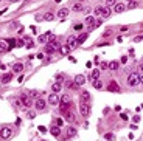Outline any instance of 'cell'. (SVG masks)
Wrapping results in <instances>:
<instances>
[{"label": "cell", "instance_id": "cell-1", "mask_svg": "<svg viewBox=\"0 0 143 141\" xmlns=\"http://www.w3.org/2000/svg\"><path fill=\"white\" fill-rule=\"evenodd\" d=\"M140 84V74L139 73H131L128 76V85L129 87H135Z\"/></svg>", "mask_w": 143, "mask_h": 141}, {"label": "cell", "instance_id": "cell-2", "mask_svg": "<svg viewBox=\"0 0 143 141\" xmlns=\"http://www.w3.org/2000/svg\"><path fill=\"white\" fill-rule=\"evenodd\" d=\"M79 113H81V116L87 118L90 115V104L89 102H79Z\"/></svg>", "mask_w": 143, "mask_h": 141}, {"label": "cell", "instance_id": "cell-3", "mask_svg": "<svg viewBox=\"0 0 143 141\" xmlns=\"http://www.w3.org/2000/svg\"><path fill=\"white\" fill-rule=\"evenodd\" d=\"M70 104H72V98L68 96V95H64V96H61V112H65L67 107H70Z\"/></svg>", "mask_w": 143, "mask_h": 141}, {"label": "cell", "instance_id": "cell-4", "mask_svg": "<svg viewBox=\"0 0 143 141\" xmlns=\"http://www.w3.org/2000/svg\"><path fill=\"white\" fill-rule=\"evenodd\" d=\"M13 137V129H11L9 126H5L2 127V130H0V138H3V140H8Z\"/></svg>", "mask_w": 143, "mask_h": 141}, {"label": "cell", "instance_id": "cell-5", "mask_svg": "<svg viewBox=\"0 0 143 141\" xmlns=\"http://www.w3.org/2000/svg\"><path fill=\"white\" fill-rule=\"evenodd\" d=\"M48 102L51 105H59L61 104V96L58 95V93H53V95L48 96Z\"/></svg>", "mask_w": 143, "mask_h": 141}, {"label": "cell", "instance_id": "cell-6", "mask_svg": "<svg viewBox=\"0 0 143 141\" xmlns=\"http://www.w3.org/2000/svg\"><path fill=\"white\" fill-rule=\"evenodd\" d=\"M67 45L70 47V50H75L76 47H78V40H76V37H75V36H68V37H67Z\"/></svg>", "mask_w": 143, "mask_h": 141}, {"label": "cell", "instance_id": "cell-7", "mask_svg": "<svg viewBox=\"0 0 143 141\" xmlns=\"http://www.w3.org/2000/svg\"><path fill=\"white\" fill-rule=\"evenodd\" d=\"M20 101L24 102V105H25V107H31V104H33V101H31V96H28V95H22V96H20Z\"/></svg>", "mask_w": 143, "mask_h": 141}, {"label": "cell", "instance_id": "cell-8", "mask_svg": "<svg viewBox=\"0 0 143 141\" xmlns=\"http://www.w3.org/2000/svg\"><path fill=\"white\" fill-rule=\"evenodd\" d=\"M107 90H109V92H117V93H118V92H120V85L117 84L115 81H112L111 84L107 85Z\"/></svg>", "mask_w": 143, "mask_h": 141}, {"label": "cell", "instance_id": "cell-9", "mask_svg": "<svg viewBox=\"0 0 143 141\" xmlns=\"http://www.w3.org/2000/svg\"><path fill=\"white\" fill-rule=\"evenodd\" d=\"M79 99H81L79 102H89L90 104V93L89 92H83L81 96H79Z\"/></svg>", "mask_w": 143, "mask_h": 141}, {"label": "cell", "instance_id": "cell-10", "mask_svg": "<svg viewBox=\"0 0 143 141\" xmlns=\"http://www.w3.org/2000/svg\"><path fill=\"white\" fill-rule=\"evenodd\" d=\"M67 16H68V9H67V8H61V9L58 11V14H56L58 19H65Z\"/></svg>", "mask_w": 143, "mask_h": 141}, {"label": "cell", "instance_id": "cell-11", "mask_svg": "<svg viewBox=\"0 0 143 141\" xmlns=\"http://www.w3.org/2000/svg\"><path fill=\"white\" fill-rule=\"evenodd\" d=\"M75 84H76V85L86 84V76H84V74H76V76H75Z\"/></svg>", "mask_w": 143, "mask_h": 141}, {"label": "cell", "instance_id": "cell-12", "mask_svg": "<svg viewBox=\"0 0 143 141\" xmlns=\"http://www.w3.org/2000/svg\"><path fill=\"white\" fill-rule=\"evenodd\" d=\"M50 133H51V135H53V137H56V138H58V137H59V135H61V127L55 124L53 127H51V129H50Z\"/></svg>", "mask_w": 143, "mask_h": 141}, {"label": "cell", "instance_id": "cell-13", "mask_svg": "<svg viewBox=\"0 0 143 141\" xmlns=\"http://www.w3.org/2000/svg\"><path fill=\"white\" fill-rule=\"evenodd\" d=\"M45 105H47V102H45L42 98H37V101H36V109H37V110H44Z\"/></svg>", "mask_w": 143, "mask_h": 141}, {"label": "cell", "instance_id": "cell-14", "mask_svg": "<svg viewBox=\"0 0 143 141\" xmlns=\"http://www.w3.org/2000/svg\"><path fill=\"white\" fill-rule=\"evenodd\" d=\"M90 79H92V81L100 79V70L98 68H93L92 71H90Z\"/></svg>", "mask_w": 143, "mask_h": 141}, {"label": "cell", "instance_id": "cell-15", "mask_svg": "<svg viewBox=\"0 0 143 141\" xmlns=\"http://www.w3.org/2000/svg\"><path fill=\"white\" fill-rule=\"evenodd\" d=\"M114 9H115V13H123V11L126 9V5H124V3H115Z\"/></svg>", "mask_w": 143, "mask_h": 141}, {"label": "cell", "instance_id": "cell-16", "mask_svg": "<svg viewBox=\"0 0 143 141\" xmlns=\"http://www.w3.org/2000/svg\"><path fill=\"white\" fill-rule=\"evenodd\" d=\"M22 70H24V64H20V62H16L14 65H13V71H16V73L22 71Z\"/></svg>", "mask_w": 143, "mask_h": 141}, {"label": "cell", "instance_id": "cell-17", "mask_svg": "<svg viewBox=\"0 0 143 141\" xmlns=\"http://www.w3.org/2000/svg\"><path fill=\"white\" fill-rule=\"evenodd\" d=\"M65 119H67L68 122H75V115H73L72 110H68L67 113H65Z\"/></svg>", "mask_w": 143, "mask_h": 141}, {"label": "cell", "instance_id": "cell-18", "mask_svg": "<svg viewBox=\"0 0 143 141\" xmlns=\"http://www.w3.org/2000/svg\"><path fill=\"white\" fill-rule=\"evenodd\" d=\"M101 23H103V20H101V19H98V20H95V23H92V25H89V31H92V30H95V28H98V26H101Z\"/></svg>", "mask_w": 143, "mask_h": 141}, {"label": "cell", "instance_id": "cell-19", "mask_svg": "<svg viewBox=\"0 0 143 141\" xmlns=\"http://www.w3.org/2000/svg\"><path fill=\"white\" fill-rule=\"evenodd\" d=\"M92 85L95 87L96 90H101V89H103V82H101L100 79H96V81H92Z\"/></svg>", "mask_w": 143, "mask_h": 141}, {"label": "cell", "instance_id": "cell-20", "mask_svg": "<svg viewBox=\"0 0 143 141\" xmlns=\"http://www.w3.org/2000/svg\"><path fill=\"white\" fill-rule=\"evenodd\" d=\"M44 20H47V22L55 20V14H53V13H45V14H44Z\"/></svg>", "mask_w": 143, "mask_h": 141}, {"label": "cell", "instance_id": "cell-21", "mask_svg": "<svg viewBox=\"0 0 143 141\" xmlns=\"http://www.w3.org/2000/svg\"><path fill=\"white\" fill-rule=\"evenodd\" d=\"M89 37V34H79V36L76 37V40H78V45L79 44H83V42H86V39Z\"/></svg>", "mask_w": 143, "mask_h": 141}, {"label": "cell", "instance_id": "cell-22", "mask_svg": "<svg viewBox=\"0 0 143 141\" xmlns=\"http://www.w3.org/2000/svg\"><path fill=\"white\" fill-rule=\"evenodd\" d=\"M59 51H61V54H68V53H70V47H68V45H64V47H61V48H59Z\"/></svg>", "mask_w": 143, "mask_h": 141}, {"label": "cell", "instance_id": "cell-23", "mask_svg": "<svg viewBox=\"0 0 143 141\" xmlns=\"http://www.w3.org/2000/svg\"><path fill=\"white\" fill-rule=\"evenodd\" d=\"M11 79H13V74L8 73V74H5L3 78H2V82H3V84H8V82H9Z\"/></svg>", "mask_w": 143, "mask_h": 141}, {"label": "cell", "instance_id": "cell-24", "mask_svg": "<svg viewBox=\"0 0 143 141\" xmlns=\"http://www.w3.org/2000/svg\"><path fill=\"white\" fill-rule=\"evenodd\" d=\"M65 87L67 89H70V90H73V89H76V84H75V81H65Z\"/></svg>", "mask_w": 143, "mask_h": 141}, {"label": "cell", "instance_id": "cell-25", "mask_svg": "<svg viewBox=\"0 0 143 141\" xmlns=\"http://www.w3.org/2000/svg\"><path fill=\"white\" fill-rule=\"evenodd\" d=\"M8 51V47H6V42H0V54Z\"/></svg>", "mask_w": 143, "mask_h": 141}, {"label": "cell", "instance_id": "cell-26", "mask_svg": "<svg viewBox=\"0 0 143 141\" xmlns=\"http://www.w3.org/2000/svg\"><path fill=\"white\" fill-rule=\"evenodd\" d=\"M51 89H53V92H55V93H58V92H59V90L62 89V85L59 84V82H55V84L51 85Z\"/></svg>", "mask_w": 143, "mask_h": 141}, {"label": "cell", "instance_id": "cell-27", "mask_svg": "<svg viewBox=\"0 0 143 141\" xmlns=\"http://www.w3.org/2000/svg\"><path fill=\"white\" fill-rule=\"evenodd\" d=\"M111 16V9L109 8H103V13H101V17H106V19H107V17H109Z\"/></svg>", "mask_w": 143, "mask_h": 141}, {"label": "cell", "instance_id": "cell-28", "mask_svg": "<svg viewBox=\"0 0 143 141\" xmlns=\"http://www.w3.org/2000/svg\"><path fill=\"white\" fill-rule=\"evenodd\" d=\"M50 45H51V47H53V48H55V51L61 48V44L58 42V40H51V42H50Z\"/></svg>", "mask_w": 143, "mask_h": 141}, {"label": "cell", "instance_id": "cell-29", "mask_svg": "<svg viewBox=\"0 0 143 141\" xmlns=\"http://www.w3.org/2000/svg\"><path fill=\"white\" fill-rule=\"evenodd\" d=\"M118 67H120V64H118L117 61H112V62L109 64V68H111V70H118Z\"/></svg>", "mask_w": 143, "mask_h": 141}, {"label": "cell", "instance_id": "cell-30", "mask_svg": "<svg viewBox=\"0 0 143 141\" xmlns=\"http://www.w3.org/2000/svg\"><path fill=\"white\" fill-rule=\"evenodd\" d=\"M67 133H68V137H75V135H76V129L75 127H68Z\"/></svg>", "mask_w": 143, "mask_h": 141}, {"label": "cell", "instance_id": "cell-31", "mask_svg": "<svg viewBox=\"0 0 143 141\" xmlns=\"http://www.w3.org/2000/svg\"><path fill=\"white\" fill-rule=\"evenodd\" d=\"M45 53H47V54H51V53H55V48L50 44H47V47H45Z\"/></svg>", "mask_w": 143, "mask_h": 141}, {"label": "cell", "instance_id": "cell-32", "mask_svg": "<svg viewBox=\"0 0 143 141\" xmlns=\"http://www.w3.org/2000/svg\"><path fill=\"white\" fill-rule=\"evenodd\" d=\"M56 82H59V84L65 82V76L64 74H58V76H56Z\"/></svg>", "mask_w": 143, "mask_h": 141}, {"label": "cell", "instance_id": "cell-33", "mask_svg": "<svg viewBox=\"0 0 143 141\" xmlns=\"http://www.w3.org/2000/svg\"><path fill=\"white\" fill-rule=\"evenodd\" d=\"M39 42H41V44H47V42H48L47 34H42V36H39Z\"/></svg>", "mask_w": 143, "mask_h": 141}, {"label": "cell", "instance_id": "cell-34", "mask_svg": "<svg viewBox=\"0 0 143 141\" xmlns=\"http://www.w3.org/2000/svg\"><path fill=\"white\" fill-rule=\"evenodd\" d=\"M8 50H11V48H14V47H16V40L14 39H8Z\"/></svg>", "mask_w": 143, "mask_h": 141}, {"label": "cell", "instance_id": "cell-35", "mask_svg": "<svg viewBox=\"0 0 143 141\" xmlns=\"http://www.w3.org/2000/svg\"><path fill=\"white\" fill-rule=\"evenodd\" d=\"M84 9H86V8H83L79 3H76L75 6H73V11H76V13H79V11H84Z\"/></svg>", "mask_w": 143, "mask_h": 141}, {"label": "cell", "instance_id": "cell-36", "mask_svg": "<svg viewBox=\"0 0 143 141\" xmlns=\"http://www.w3.org/2000/svg\"><path fill=\"white\" fill-rule=\"evenodd\" d=\"M93 22H95V19H93V16H87V17H86V23H89V25H92Z\"/></svg>", "mask_w": 143, "mask_h": 141}, {"label": "cell", "instance_id": "cell-37", "mask_svg": "<svg viewBox=\"0 0 143 141\" xmlns=\"http://www.w3.org/2000/svg\"><path fill=\"white\" fill-rule=\"evenodd\" d=\"M16 47H25V40L24 39H17L16 40Z\"/></svg>", "mask_w": 143, "mask_h": 141}, {"label": "cell", "instance_id": "cell-38", "mask_svg": "<svg viewBox=\"0 0 143 141\" xmlns=\"http://www.w3.org/2000/svg\"><path fill=\"white\" fill-rule=\"evenodd\" d=\"M14 105H16V107H19V109H22V107H25V105H24V102H22L20 99H17V101H14Z\"/></svg>", "mask_w": 143, "mask_h": 141}, {"label": "cell", "instance_id": "cell-39", "mask_svg": "<svg viewBox=\"0 0 143 141\" xmlns=\"http://www.w3.org/2000/svg\"><path fill=\"white\" fill-rule=\"evenodd\" d=\"M45 34H47V39L50 40V42H51V40H55V36H53V33H51V31H47Z\"/></svg>", "mask_w": 143, "mask_h": 141}, {"label": "cell", "instance_id": "cell-40", "mask_svg": "<svg viewBox=\"0 0 143 141\" xmlns=\"http://www.w3.org/2000/svg\"><path fill=\"white\" fill-rule=\"evenodd\" d=\"M73 30H75V31L83 30V23H76V25H73Z\"/></svg>", "mask_w": 143, "mask_h": 141}, {"label": "cell", "instance_id": "cell-41", "mask_svg": "<svg viewBox=\"0 0 143 141\" xmlns=\"http://www.w3.org/2000/svg\"><path fill=\"white\" fill-rule=\"evenodd\" d=\"M101 13H103V6H96L95 8V14L96 16H101Z\"/></svg>", "mask_w": 143, "mask_h": 141}, {"label": "cell", "instance_id": "cell-42", "mask_svg": "<svg viewBox=\"0 0 143 141\" xmlns=\"http://www.w3.org/2000/svg\"><path fill=\"white\" fill-rule=\"evenodd\" d=\"M30 96H34V98H39V92H36V90H31V92H30Z\"/></svg>", "mask_w": 143, "mask_h": 141}, {"label": "cell", "instance_id": "cell-43", "mask_svg": "<svg viewBox=\"0 0 143 141\" xmlns=\"http://www.w3.org/2000/svg\"><path fill=\"white\" fill-rule=\"evenodd\" d=\"M37 130H39V132H42V133H45V132H47V127H45V126H39V127H37Z\"/></svg>", "mask_w": 143, "mask_h": 141}, {"label": "cell", "instance_id": "cell-44", "mask_svg": "<svg viewBox=\"0 0 143 141\" xmlns=\"http://www.w3.org/2000/svg\"><path fill=\"white\" fill-rule=\"evenodd\" d=\"M128 8H129V9H132V8H137V3H135V2H129Z\"/></svg>", "mask_w": 143, "mask_h": 141}, {"label": "cell", "instance_id": "cell-45", "mask_svg": "<svg viewBox=\"0 0 143 141\" xmlns=\"http://www.w3.org/2000/svg\"><path fill=\"white\" fill-rule=\"evenodd\" d=\"M106 140L107 141H114V135L112 133H106Z\"/></svg>", "mask_w": 143, "mask_h": 141}, {"label": "cell", "instance_id": "cell-46", "mask_svg": "<svg viewBox=\"0 0 143 141\" xmlns=\"http://www.w3.org/2000/svg\"><path fill=\"white\" fill-rule=\"evenodd\" d=\"M62 122H64V121H62V118H56V126H62Z\"/></svg>", "mask_w": 143, "mask_h": 141}, {"label": "cell", "instance_id": "cell-47", "mask_svg": "<svg viewBox=\"0 0 143 141\" xmlns=\"http://www.w3.org/2000/svg\"><path fill=\"white\" fill-rule=\"evenodd\" d=\"M27 115H28V118H30V119H33L34 116H36V113H34V112H28Z\"/></svg>", "mask_w": 143, "mask_h": 141}, {"label": "cell", "instance_id": "cell-48", "mask_svg": "<svg viewBox=\"0 0 143 141\" xmlns=\"http://www.w3.org/2000/svg\"><path fill=\"white\" fill-rule=\"evenodd\" d=\"M106 68H109V64H106V62H101V70H106Z\"/></svg>", "mask_w": 143, "mask_h": 141}, {"label": "cell", "instance_id": "cell-49", "mask_svg": "<svg viewBox=\"0 0 143 141\" xmlns=\"http://www.w3.org/2000/svg\"><path fill=\"white\" fill-rule=\"evenodd\" d=\"M132 121H134V124H137V122L140 121V116H139V115H135L134 118H132Z\"/></svg>", "mask_w": 143, "mask_h": 141}, {"label": "cell", "instance_id": "cell-50", "mask_svg": "<svg viewBox=\"0 0 143 141\" xmlns=\"http://www.w3.org/2000/svg\"><path fill=\"white\" fill-rule=\"evenodd\" d=\"M33 47H34V42L31 40V42H27V47H25V48H33Z\"/></svg>", "mask_w": 143, "mask_h": 141}, {"label": "cell", "instance_id": "cell-51", "mask_svg": "<svg viewBox=\"0 0 143 141\" xmlns=\"http://www.w3.org/2000/svg\"><path fill=\"white\" fill-rule=\"evenodd\" d=\"M117 0H106V5H115Z\"/></svg>", "mask_w": 143, "mask_h": 141}, {"label": "cell", "instance_id": "cell-52", "mask_svg": "<svg viewBox=\"0 0 143 141\" xmlns=\"http://www.w3.org/2000/svg\"><path fill=\"white\" fill-rule=\"evenodd\" d=\"M111 33H112L111 30H106L104 33H103V36H104V37H107V36H111Z\"/></svg>", "mask_w": 143, "mask_h": 141}, {"label": "cell", "instance_id": "cell-53", "mask_svg": "<svg viewBox=\"0 0 143 141\" xmlns=\"http://www.w3.org/2000/svg\"><path fill=\"white\" fill-rule=\"evenodd\" d=\"M120 62H121V64H126V62H128V56H123L121 59H120Z\"/></svg>", "mask_w": 143, "mask_h": 141}, {"label": "cell", "instance_id": "cell-54", "mask_svg": "<svg viewBox=\"0 0 143 141\" xmlns=\"http://www.w3.org/2000/svg\"><path fill=\"white\" fill-rule=\"evenodd\" d=\"M140 40H143V36H137V37H134V42H140Z\"/></svg>", "mask_w": 143, "mask_h": 141}, {"label": "cell", "instance_id": "cell-55", "mask_svg": "<svg viewBox=\"0 0 143 141\" xmlns=\"http://www.w3.org/2000/svg\"><path fill=\"white\" fill-rule=\"evenodd\" d=\"M68 59H70V62H72V64H76V59H75L73 56H68Z\"/></svg>", "mask_w": 143, "mask_h": 141}, {"label": "cell", "instance_id": "cell-56", "mask_svg": "<svg viewBox=\"0 0 143 141\" xmlns=\"http://www.w3.org/2000/svg\"><path fill=\"white\" fill-rule=\"evenodd\" d=\"M86 67H87V68H92V62H90V61L86 62Z\"/></svg>", "mask_w": 143, "mask_h": 141}, {"label": "cell", "instance_id": "cell-57", "mask_svg": "<svg viewBox=\"0 0 143 141\" xmlns=\"http://www.w3.org/2000/svg\"><path fill=\"white\" fill-rule=\"evenodd\" d=\"M20 122H22V119L17 118V119H16V126H20Z\"/></svg>", "mask_w": 143, "mask_h": 141}, {"label": "cell", "instance_id": "cell-58", "mask_svg": "<svg viewBox=\"0 0 143 141\" xmlns=\"http://www.w3.org/2000/svg\"><path fill=\"white\" fill-rule=\"evenodd\" d=\"M5 13H6V8H5V9H0V16H3Z\"/></svg>", "mask_w": 143, "mask_h": 141}, {"label": "cell", "instance_id": "cell-59", "mask_svg": "<svg viewBox=\"0 0 143 141\" xmlns=\"http://www.w3.org/2000/svg\"><path fill=\"white\" fill-rule=\"evenodd\" d=\"M140 84H143V74H140Z\"/></svg>", "mask_w": 143, "mask_h": 141}, {"label": "cell", "instance_id": "cell-60", "mask_svg": "<svg viewBox=\"0 0 143 141\" xmlns=\"http://www.w3.org/2000/svg\"><path fill=\"white\" fill-rule=\"evenodd\" d=\"M9 2H13V3H16V2H19V0H9Z\"/></svg>", "mask_w": 143, "mask_h": 141}, {"label": "cell", "instance_id": "cell-61", "mask_svg": "<svg viewBox=\"0 0 143 141\" xmlns=\"http://www.w3.org/2000/svg\"><path fill=\"white\" fill-rule=\"evenodd\" d=\"M79 2H84V0H79Z\"/></svg>", "mask_w": 143, "mask_h": 141}, {"label": "cell", "instance_id": "cell-62", "mask_svg": "<svg viewBox=\"0 0 143 141\" xmlns=\"http://www.w3.org/2000/svg\"><path fill=\"white\" fill-rule=\"evenodd\" d=\"M129 2H132V0H129Z\"/></svg>", "mask_w": 143, "mask_h": 141}]
</instances>
